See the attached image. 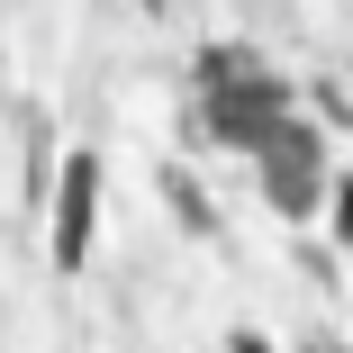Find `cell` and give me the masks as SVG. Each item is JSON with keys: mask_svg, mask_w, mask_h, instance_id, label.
Segmentation results:
<instances>
[{"mask_svg": "<svg viewBox=\"0 0 353 353\" xmlns=\"http://www.w3.org/2000/svg\"><path fill=\"white\" fill-rule=\"evenodd\" d=\"M208 136H227V145L236 154H263V136L281 127V118H299L290 109V82H281V73H263V63L245 54L236 63V73H218V82H208Z\"/></svg>", "mask_w": 353, "mask_h": 353, "instance_id": "cell-1", "label": "cell"}, {"mask_svg": "<svg viewBox=\"0 0 353 353\" xmlns=\"http://www.w3.org/2000/svg\"><path fill=\"white\" fill-rule=\"evenodd\" d=\"M263 199L281 208V218H308L317 208V190H326V145H317V127H299V118H281L272 136H263Z\"/></svg>", "mask_w": 353, "mask_h": 353, "instance_id": "cell-2", "label": "cell"}, {"mask_svg": "<svg viewBox=\"0 0 353 353\" xmlns=\"http://www.w3.org/2000/svg\"><path fill=\"white\" fill-rule=\"evenodd\" d=\"M91 218H100V154H63V190H54V272H82Z\"/></svg>", "mask_w": 353, "mask_h": 353, "instance_id": "cell-3", "label": "cell"}, {"mask_svg": "<svg viewBox=\"0 0 353 353\" xmlns=\"http://www.w3.org/2000/svg\"><path fill=\"white\" fill-rule=\"evenodd\" d=\"M163 199L181 208V227H190V236H208V227H218V218H208V199H199V181H190V172H163Z\"/></svg>", "mask_w": 353, "mask_h": 353, "instance_id": "cell-4", "label": "cell"}]
</instances>
